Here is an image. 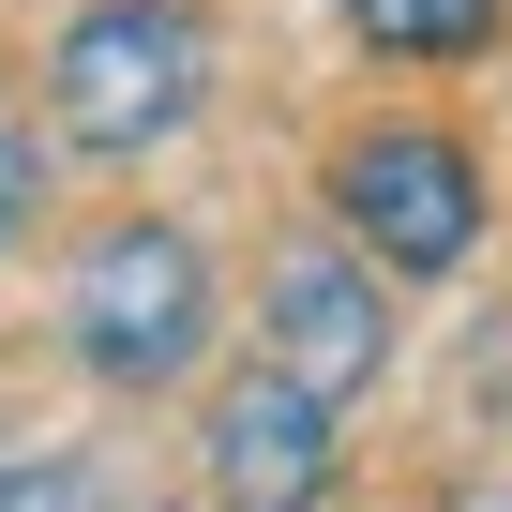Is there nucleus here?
<instances>
[{
    "mask_svg": "<svg viewBox=\"0 0 512 512\" xmlns=\"http://www.w3.org/2000/svg\"><path fill=\"white\" fill-rule=\"evenodd\" d=\"M226 302H211V256L166 226V211H106L76 256H61V347L91 392H181L211 362Z\"/></svg>",
    "mask_w": 512,
    "mask_h": 512,
    "instance_id": "f257e3e1",
    "label": "nucleus"
},
{
    "mask_svg": "<svg viewBox=\"0 0 512 512\" xmlns=\"http://www.w3.org/2000/svg\"><path fill=\"white\" fill-rule=\"evenodd\" d=\"M46 106L76 151L136 166L166 151L196 106H211V31H196V0H91V16L46 46Z\"/></svg>",
    "mask_w": 512,
    "mask_h": 512,
    "instance_id": "f03ea898",
    "label": "nucleus"
},
{
    "mask_svg": "<svg viewBox=\"0 0 512 512\" xmlns=\"http://www.w3.org/2000/svg\"><path fill=\"white\" fill-rule=\"evenodd\" d=\"M332 211H347V241L377 256V272H467V241H482V151L437 136V121H377V136H347Z\"/></svg>",
    "mask_w": 512,
    "mask_h": 512,
    "instance_id": "7ed1b4c3",
    "label": "nucleus"
},
{
    "mask_svg": "<svg viewBox=\"0 0 512 512\" xmlns=\"http://www.w3.org/2000/svg\"><path fill=\"white\" fill-rule=\"evenodd\" d=\"M256 362L302 377L317 407H362L392 377V302H377V256L362 241H287L256 272Z\"/></svg>",
    "mask_w": 512,
    "mask_h": 512,
    "instance_id": "20e7f679",
    "label": "nucleus"
},
{
    "mask_svg": "<svg viewBox=\"0 0 512 512\" xmlns=\"http://www.w3.org/2000/svg\"><path fill=\"white\" fill-rule=\"evenodd\" d=\"M347 407H317L302 377H272V362H241L226 392H211V422H196V482H211V512H317L332 482H347V437H332Z\"/></svg>",
    "mask_w": 512,
    "mask_h": 512,
    "instance_id": "39448f33",
    "label": "nucleus"
},
{
    "mask_svg": "<svg viewBox=\"0 0 512 512\" xmlns=\"http://www.w3.org/2000/svg\"><path fill=\"white\" fill-rule=\"evenodd\" d=\"M332 16H347L377 61H482V46H497V0H332Z\"/></svg>",
    "mask_w": 512,
    "mask_h": 512,
    "instance_id": "423d86ee",
    "label": "nucleus"
},
{
    "mask_svg": "<svg viewBox=\"0 0 512 512\" xmlns=\"http://www.w3.org/2000/svg\"><path fill=\"white\" fill-rule=\"evenodd\" d=\"M31 211H46V136H16V121H0V256L31 241Z\"/></svg>",
    "mask_w": 512,
    "mask_h": 512,
    "instance_id": "0eeeda50",
    "label": "nucleus"
},
{
    "mask_svg": "<svg viewBox=\"0 0 512 512\" xmlns=\"http://www.w3.org/2000/svg\"><path fill=\"white\" fill-rule=\"evenodd\" d=\"M0 512H91V482H76V467H16V482H0Z\"/></svg>",
    "mask_w": 512,
    "mask_h": 512,
    "instance_id": "6e6552de",
    "label": "nucleus"
},
{
    "mask_svg": "<svg viewBox=\"0 0 512 512\" xmlns=\"http://www.w3.org/2000/svg\"><path fill=\"white\" fill-rule=\"evenodd\" d=\"M452 512H512V497H452Z\"/></svg>",
    "mask_w": 512,
    "mask_h": 512,
    "instance_id": "1a4fd4ad",
    "label": "nucleus"
},
{
    "mask_svg": "<svg viewBox=\"0 0 512 512\" xmlns=\"http://www.w3.org/2000/svg\"><path fill=\"white\" fill-rule=\"evenodd\" d=\"M0 482H16V452H0Z\"/></svg>",
    "mask_w": 512,
    "mask_h": 512,
    "instance_id": "9d476101",
    "label": "nucleus"
}]
</instances>
